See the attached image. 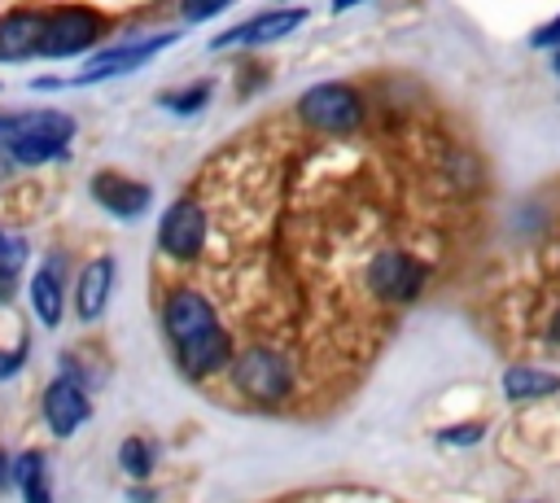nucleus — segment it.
<instances>
[{
  "mask_svg": "<svg viewBox=\"0 0 560 503\" xmlns=\"http://www.w3.org/2000/svg\"><path fill=\"white\" fill-rule=\"evenodd\" d=\"M551 70H556V74H560V52H556V57H551Z\"/></svg>",
  "mask_w": 560,
  "mask_h": 503,
  "instance_id": "28",
  "label": "nucleus"
},
{
  "mask_svg": "<svg viewBox=\"0 0 560 503\" xmlns=\"http://www.w3.org/2000/svg\"><path fill=\"white\" fill-rule=\"evenodd\" d=\"M74 140V118L61 109H0V153L18 166L61 162Z\"/></svg>",
  "mask_w": 560,
  "mask_h": 503,
  "instance_id": "2",
  "label": "nucleus"
},
{
  "mask_svg": "<svg viewBox=\"0 0 560 503\" xmlns=\"http://www.w3.org/2000/svg\"><path fill=\"white\" fill-rule=\"evenodd\" d=\"M542 341L560 350V302L551 306V315H547V324H542Z\"/></svg>",
  "mask_w": 560,
  "mask_h": 503,
  "instance_id": "24",
  "label": "nucleus"
},
{
  "mask_svg": "<svg viewBox=\"0 0 560 503\" xmlns=\"http://www.w3.org/2000/svg\"><path fill=\"white\" fill-rule=\"evenodd\" d=\"M39 416H44V424H48V433H52V437H74V433L92 420V398H88V389H83V385H74V381H66V376H57V381H48V385H44Z\"/></svg>",
  "mask_w": 560,
  "mask_h": 503,
  "instance_id": "9",
  "label": "nucleus"
},
{
  "mask_svg": "<svg viewBox=\"0 0 560 503\" xmlns=\"http://www.w3.org/2000/svg\"><path fill=\"white\" fill-rule=\"evenodd\" d=\"M302 22H306V9H298V4L267 9V13H254V17H245L241 26H228L223 35H214V48H232V44H241V48L276 44V39H284L289 31H298Z\"/></svg>",
  "mask_w": 560,
  "mask_h": 503,
  "instance_id": "10",
  "label": "nucleus"
},
{
  "mask_svg": "<svg viewBox=\"0 0 560 503\" xmlns=\"http://www.w3.org/2000/svg\"><path fill=\"white\" fill-rule=\"evenodd\" d=\"M354 4H363V0H332V13H346V9H354Z\"/></svg>",
  "mask_w": 560,
  "mask_h": 503,
  "instance_id": "27",
  "label": "nucleus"
},
{
  "mask_svg": "<svg viewBox=\"0 0 560 503\" xmlns=\"http://www.w3.org/2000/svg\"><path fill=\"white\" fill-rule=\"evenodd\" d=\"M22 363H26V341H22V346H13V350H0V381L18 376V372H22Z\"/></svg>",
  "mask_w": 560,
  "mask_h": 503,
  "instance_id": "22",
  "label": "nucleus"
},
{
  "mask_svg": "<svg viewBox=\"0 0 560 503\" xmlns=\"http://www.w3.org/2000/svg\"><path fill=\"white\" fill-rule=\"evenodd\" d=\"M276 9H284V0H276Z\"/></svg>",
  "mask_w": 560,
  "mask_h": 503,
  "instance_id": "29",
  "label": "nucleus"
},
{
  "mask_svg": "<svg viewBox=\"0 0 560 503\" xmlns=\"http://www.w3.org/2000/svg\"><path fill=\"white\" fill-rule=\"evenodd\" d=\"M210 83L201 79V83H188V87H179V92H158V105L162 109H171V114H201L206 105H210Z\"/></svg>",
  "mask_w": 560,
  "mask_h": 503,
  "instance_id": "18",
  "label": "nucleus"
},
{
  "mask_svg": "<svg viewBox=\"0 0 560 503\" xmlns=\"http://www.w3.org/2000/svg\"><path fill=\"white\" fill-rule=\"evenodd\" d=\"M9 486H13V455L0 451V490H9Z\"/></svg>",
  "mask_w": 560,
  "mask_h": 503,
  "instance_id": "26",
  "label": "nucleus"
},
{
  "mask_svg": "<svg viewBox=\"0 0 560 503\" xmlns=\"http://www.w3.org/2000/svg\"><path fill=\"white\" fill-rule=\"evenodd\" d=\"M210 236V214L197 197H175L158 219V249L171 262H197Z\"/></svg>",
  "mask_w": 560,
  "mask_h": 503,
  "instance_id": "7",
  "label": "nucleus"
},
{
  "mask_svg": "<svg viewBox=\"0 0 560 503\" xmlns=\"http://www.w3.org/2000/svg\"><path fill=\"white\" fill-rule=\"evenodd\" d=\"M39 31H44V9H35V4H18V9L0 13V61L35 57Z\"/></svg>",
  "mask_w": 560,
  "mask_h": 503,
  "instance_id": "12",
  "label": "nucleus"
},
{
  "mask_svg": "<svg viewBox=\"0 0 560 503\" xmlns=\"http://www.w3.org/2000/svg\"><path fill=\"white\" fill-rule=\"evenodd\" d=\"M560 389V376L556 372H542V367H508L503 372V394L512 402H529V398H547Z\"/></svg>",
  "mask_w": 560,
  "mask_h": 503,
  "instance_id": "16",
  "label": "nucleus"
},
{
  "mask_svg": "<svg viewBox=\"0 0 560 503\" xmlns=\"http://www.w3.org/2000/svg\"><path fill=\"white\" fill-rule=\"evenodd\" d=\"M162 332H166L175 367L188 381H210V376L228 372L232 359H236L232 332L223 328L219 306L201 289L179 284V289L166 293V302H162Z\"/></svg>",
  "mask_w": 560,
  "mask_h": 503,
  "instance_id": "1",
  "label": "nucleus"
},
{
  "mask_svg": "<svg viewBox=\"0 0 560 503\" xmlns=\"http://www.w3.org/2000/svg\"><path fill=\"white\" fill-rule=\"evenodd\" d=\"M293 118L315 136H354L368 122V105H363V92L354 83L328 79V83H315L298 96Z\"/></svg>",
  "mask_w": 560,
  "mask_h": 503,
  "instance_id": "3",
  "label": "nucleus"
},
{
  "mask_svg": "<svg viewBox=\"0 0 560 503\" xmlns=\"http://www.w3.org/2000/svg\"><path fill=\"white\" fill-rule=\"evenodd\" d=\"M26 297H31V311L44 328H57L61 315H66V284H61V271H57V254L35 267V276L26 280Z\"/></svg>",
  "mask_w": 560,
  "mask_h": 503,
  "instance_id": "14",
  "label": "nucleus"
},
{
  "mask_svg": "<svg viewBox=\"0 0 560 503\" xmlns=\"http://www.w3.org/2000/svg\"><path fill=\"white\" fill-rule=\"evenodd\" d=\"M22 267H26V241L0 227V280H18Z\"/></svg>",
  "mask_w": 560,
  "mask_h": 503,
  "instance_id": "19",
  "label": "nucleus"
},
{
  "mask_svg": "<svg viewBox=\"0 0 560 503\" xmlns=\"http://www.w3.org/2000/svg\"><path fill=\"white\" fill-rule=\"evenodd\" d=\"M105 26H109L105 13L92 4H52V9H44V31H39L35 57H48V61L79 57L101 44Z\"/></svg>",
  "mask_w": 560,
  "mask_h": 503,
  "instance_id": "6",
  "label": "nucleus"
},
{
  "mask_svg": "<svg viewBox=\"0 0 560 503\" xmlns=\"http://www.w3.org/2000/svg\"><path fill=\"white\" fill-rule=\"evenodd\" d=\"M529 48H560V13H556L547 26H538V31L529 35Z\"/></svg>",
  "mask_w": 560,
  "mask_h": 503,
  "instance_id": "23",
  "label": "nucleus"
},
{
  "mask_svg": "<svg viewBox=\"0 0 560 503\" xmlns=\"http://www.w3.org/2000/svg\"><path fill=\"white\" fill-rule=\"evenodd\" d=\"M114 258H92L83 271H79V284H74V315L83 324H96L109 306V293H114Z\"/></svg>",
  "mask_w": 560,
  "mask_h": 503,
  "instance_id": "13",
  "label": "nucleus"
},
{
  "mask_svg": "<svg viewBox=\"0 0 560 503\" xmlns=\"http://www.w3.org/2000/svg\"><path fill=\"white\" fill-rule=\"evenodd\" d=\"M88 192H92V201H96L105 214H114V219H140V214L149 210V197H153L149 184H140V179H131V175H122V171H96V175L88 179Z\"/></svg>",
  "mask_w": 560,
  "mask_h": 503,
  "instance_id": "11",
  "label": "nucleus"
},
{
  "mask_svg": "<svg viewBox=\"0 0 560 503\" xmlns=\"http://www.w3.org/2000/svg\"><path fill=\"white\" fill-rule=\"evenodd\" d=\"M232 385L241 389V398H249V402H258V407H280V402H289V394H293V363H289V354H280L276 346H262V341H254V346H245L236 359H232Z\"/></svg>",
  "mask_w": 560,
  "mask_h": 503,
  "instance_id": "4",
  "label": "nucleus"
},
{
  "mask_svg": "<svg viewBox=\"0 0 560 503\" xmlns=\"http://www.w3.org/2000/svg\"><path fill=\"white\" fill-rule=\"evenodd\" d=\"M153 464H158V451H153L149 437H122V442H118V468H122L136 486L153 477Z\"/></svg>",
  "mask_w": 560,
  "mask_h": 503,
  "instance_id": "17",
  "label": "nucleus"
},
{
  "mask_svg": "<svg viewBox=\"0 0 560 503\" xmlns=\"http://www.w3.org/2000/svg\"><path fill=\"white\" fill-rule=\"evenodd\" d=\"M13 486L22 490V503H52L44 451H22V455H13Z\"/></svg>",
  "mask_w": 560,
  "mask_h": 503,
  "instance_id": "15",
  "label": "nucleus"
},
{
  "mask_svg": "<svg viewBox=\"0 0 560 503\" xmlns=\"http://www.w3.org/2000/svg\"><path fill=\"white\" fill-rule=\"evenodd\" d=\"M127 503H158V494L140 481V486H131V490H127Z\"/></svg>",
  "mask_w": 560,
  "mask_h": 503,
  "instance_id": "25",
  "label": "nucleus"
},
{
  "mask_svg": "<svg viewBox=\"0 0 560 503\" xmlns=\"http://www.w3.org/2000/svg\"><path fill=\"white\" fill-rule=\"evenodd\" d=\"M363 284L385 306H411L429 284V262L402 245H381L363 267Z\"/></svg>",
  "mask_w": 560,
  "mask_h": 503,
  "instance_id": "5",
  "label": "nucleus"
},
{
  "mask_svg": "<svg viewBox=\"0 0 560 503\" xmlns=\"http://www.w3.org/2000/svg\"><path fill=\"white\" fill-rule=\"evenodd\" d=\"M171 44H175V31H158V35H144V39H127V44H109V48H101L79 74L61 79V83H66V87H88V83H105V79L131 74V70L149 66L153 52H162V48H171Z\"/></svg>",
  "mask_w": 560,
  "mask_h": 503,
  "instance_id": "8",
  "label": "nucleus"
},
{
  "mask_svg": "<svg viewBox=\"0 0 560 503\" xmlns=\"http://www.w3.org/2000/svg\"><path fill=\"white\" fill-rule=\"evenodd\" d=\"M481 433H486V424H477V420H464V424L438 429V442H442V446H472V442H481Z\"/></svg>",
  "mask_w": 560,
  "mask_h": 503,
  "instance_id": "20",
  "label": "nucleus"
},
{
  "mask_svg": "<svg viewBox=\"0 0 560 503\" xmlns=\"http://www.w3.org/2000/svg\"><path fill=\"white\" fill-rule=\"evenodd\" d=\"M228 4H232V0H179V17H184V22H210V17H219Z\"/></svg>",
  "mask_w": 560,
  "mask_h": 503,
  "instance_id": "21",
  "label": "nucleus"
}]
</instances>
